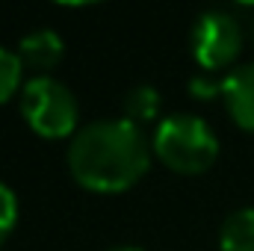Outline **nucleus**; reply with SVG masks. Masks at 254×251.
<instances>
[{"label":"nucleus","mask_w":254,"mask_h":251,"mask_svg":"<svg viewBox=\"0 0 254 251\" xmlns=\"http://www.w3.org/2000/svg\"><path fill=\"white\" fill-rule=\"evenodd\" d=\"M151 166V145L130 119H104L80 127L68 145L71 178L89 192L116 195L136 187Z\"/></svg>","instance_id":"nucleus-1"},{"label":"nucleus","mask_w":254,"mask_h":251,"mask_svg":"<svg viewBox=\"0 0 254 251\" xmlns=\"http://www.w3.org/2000/svg\"><path fill=\"white\" fill-rule=\"evenodd\" d=\"M151 148L160 163L178 175H201L219 157V139L213 127L190 113L163 119L154 130Z\"/></svg>","instance_id":"nucleus-2"},{"label":"nucleus","mask_w":254,"mask_h":251,"mask_svg":"<svg viewBox=\"0 0 254 251\" xmlns=\"http://www.w3.org/2000/svg\"><path fill=\"white\" fill-rule=\"evenodd\" d=\"M21 116L30 125V130H36L45 139H65V136L74 139L80 107L65 83L48 74H39L27 80L21 89Z\"/></svg>","instance_id":"nucleus-3"},{"label":"nucleus","mask_w":254,"mask_h":251,"mask_svg":"<svg viewBox=\"0 0 254 251\" xmlns=\"http://www.w3.org/2000/svg\"><path fill=\"white\" fill-rule=\"evenodd\" d=\"M243 51L240 21L222 9H210L192 24V57L204 71L228 68Z\"/></svg>","instance_id":"nucleus-4"},{"label":"nucleus","mask_w":254,"mask_h":251,"mask_svg":"<svg viewBox=\"0 0 254 251\" xmlns=\"http://www.w3.org/2000/svg\"><path fill=\"white\" fill-rule=\"evenodd\" d=\"M222 101L234 125L254 133V63L240 65L222 77Z\"/></svg>","instance_id":"nucleus-5"},{"label":"nucleus","mask_w":254,"mask_h":251,"mask_svg":"<svg viewBox=\"0 0 254 251\" xmlns=\"http://www.w3.org/2000/svg\"><path fill=\"white\" fill-rule=\"evenodd\" d=\"M63 54L65 45L60 33H54V30H36V33L24 36L18 45V60L24 63V68H33V71H51L54 65H60Z\"/></svg>","instance_id":"nucleus-6"},{"label":"nucleus","mask_w":254,"mask_h":251,"mask_svg":"<svg viewBox=\"0 0 254 251\" xmlns=\"http://www.w3.org/2000/svg\"><path fill=\"white\" fill-rule=\"evenodd\" d=\"M222 251H254V207L234 210L219 231Z\"/></svg>","instance_id":"nucleus-7"},{"label":"nucleus","mask_w":254,"mask_h":251,"mask_svg":"<svg viewBox=\"0 0 254 251\" xmlns=\"http://www.w3.org/2000/svg\"><path fill=\"white\" fill-rule=\"evenodd\" d=\"M157 116H160V95H157V89L139 86L125 98V119H130L133 125L142 127L145 122H154Z\"/></svg>","instance_id":"nucleus-8"},{"label":"nucleus","mask_w":254,"mask_h":251,"mask_svg":"<svg viewBox=\"0 0 254 251\" xmlns=\"http://www.w3.org/2000/svg\"><path fill=\"white\" fill-rule=\"evenodd\" d=\"M21 74H24V63L18 60V54L0 48V104H6L21 86Z\"/></svg>","instance_id":"nucleus-9"},{"label":"nucleus","mask_w":254,"mask_h":251,"mask_svg":"<svg viewBox=\"0 0 254 251\" xmlns=\"http://www.w3.org/2000/svg\"><path fill=\"white\" fill-rule=\"evenodd\" d=\"M15 222H18V198L6 184H0V249L9 240Z\"/></svg>","instance_id":"nucleus-10"},{"label":"nucleus","mask_w":254,"mask_h":251,"mask_svg":"<svg viewBox=\"0 0 254 251\" xmlns=\"http://www.w3.org/2000/svg\"><path fill=\"white\" fill-rule=\"evenodd\" d=\"M192 95L195 98H213V95H222V80H204V77H198V80H192L190 83Z\"/></svg>","instance_id":"nucleus-11"},{"label":"nucleus","mask_w":254,"mask_h":251,"mask_svg":"<svg viewBox=\"0 0 254 251\" xmlns=\"http://www.w3.org/2000/svg\"><path fill=\"white\" fill-rule=\"evenodd\" d=\"M113 251H142V249H133V246H125V249H113Z\"/></svg>","instance_id":"nucleus-12"}]
</instances>
